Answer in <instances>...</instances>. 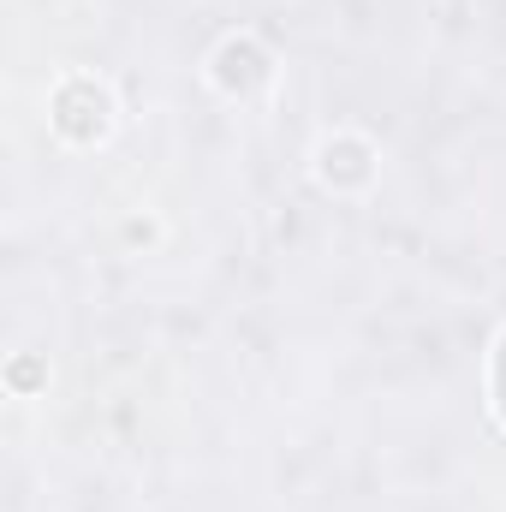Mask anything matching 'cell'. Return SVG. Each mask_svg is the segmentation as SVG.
<instances>
[{"label":"cell","instance_id":"7a4b0ae2","mask_svg":"<svg viewBox=\"0 0 506 512\" xmlns=\"http://www.w3.org/2000/svg\"><path fill=\"white\" fill-rule=\"evenodd\" d=\"M495 411H501V423H506V340H501V352H495Z\"/></svg>","mask_w":506,"mask_h":512},{"label":"cell","instance_id":"6da1fadb","mask_svg":"<svg viewBox=\"0 0 506 512\" xmlns=\"http://www.w3.org/2000/svg\"><path fill=\"white\" fill-rule=\"evenodd\" d=\"M262 78H268V66H262L256 48H245V42L221 48V84H227V90H251V84H262Z\"/></svg>","mask_w":506,"mask_h":512}]
</instances>
